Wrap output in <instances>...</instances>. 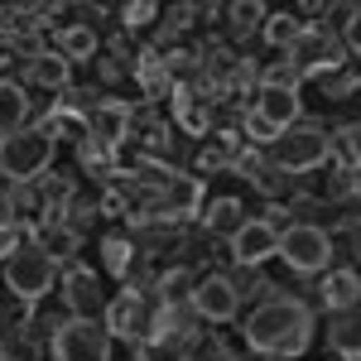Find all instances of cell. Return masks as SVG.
Returning <instances> with one entry per match:
<instances>
[{"instance_id":"cell-16","label":"cell","mask_w":361,"mask_h":361,"mask_svg":"<svg viewBox=\"0 0 361 361\" xmlns=\"http://www.w3.org/2000/svg\"><path fill=\"white\" fill-rule=\"evenodd\" d=\"M29 241L44 250L49 260H68L78 250V241H82V231H73V226H63V222H34L29 226Z\"/></svg>"},{"instance_id":"cell-15","label":"cell","mask_w":361,"mask_h":361,"mask_svg":"<svg viewBox=\"0 0 361 361\" xmlns=\"http://www.w3.org/2000/svg\"><path fill=\"white\" fill-rule=\"evenodd\" d=\"M357 299H361V275L357 265H342L333 275L323 279V304L333 313H357Z\"/></svg>"},{"instance_id":"cell-12","label":"cell","mask_w":361,"mask_h":361,"mask_svg":"<svg viewBox=\"0 0 361 361\" xmlns=\"http://www.w3.org/2000/svg\"><path fill=\"white\" fill-rule=\"evenodd\" d=\"M68 82H73V63L63 54H39V58H29L25 63V78H20V87H39V92H68Z\"/></svg>"},{"instance_id":"cell-22","label":"cell","mask_w":361,"mask_h":361,"mask_svg":"<svg viewBox=\"0 0 361 361\" xmlns=\"http://www.w3.org/2000/svg\"><path fill=\"white\" fill-rule=\"evenodd\" d=\"M328 347H333L337 357H347V361L361 357V323H357V313H337V318H333V328H328Z\"/></svg>"},{"instance_id":"cell-33","label":"cell","mask_w":361,"mask_h":361,"mask_svg":"<svg viewBox=\"0 0 361 361\" xmlns=\"http://www.w3.org/2000/svg\"><path fill=\"white\" fill-rule=\"evenodd\" d=\"M241 126H246V135L255 140V145H260V149H265V145H270V140H275V130H270V126H265V121H260V116L250 111V106H246V116H241Z\"/></svg>"},{"instance_id":"cell-28","label":"cell","mask_w":361,"mask_h":361,"mask_svg":"<svg viewBox=\"0 0 361 361\" xmlns=\"http://www.w3.org/2000/svg\"><path fill=\"white\" fill-rule=\"evenodd\" d=\"M265 169H270V164H265V149H260V145H250V149H236V154H231V173H241V178H250V183H255Z\"/></svg>"},{"instance_id":"cell-20","label":"cell","mask_w":361,"mask_h":361,"mask_svg":"<svg viewBox=\"0 0 361 361\" xmlns=\"http://www.w3.org/2000/svg\"><path fill=\"white\" fill-rule=\"evenodd\" d=\"M328 159H337V169H361V126L357 121L337 126V135H328Z\"/></svg>"},{"instance_id":"cell-2","label":"cell","mask_w":361,"mask_h":361,"mask_svg":"<svg viewBox=\"0 0 361 361\" xmlns=\"http://www.w3.org/2000/svg\"><path fill=\"white\" fill-rule=\"evenodd\" d=\"M265 164H275L284 178H299V173L323 169L328 164V130H323V121H299V126L279 130L265 145Z\"/></svg>"},{"instance_id":"cell-18","label":"cell","mask_w":361,"mask_h":361,"mask_svg":"<svg viewBox=\"0 0 361 361\" xmlns=\"http://www.w3.org/2000/svg\"><path fill=\"white\" fill-rule=\"evenodd\" d=\"M25 121H29V92L10 78H0V140L25 130Z\"/></svg>"},{"instance_id":"cell-36","label":"cell","mask_w":361,"mask_h":361,"mask_svg":"<svg viewBox=\"0 0 361 361\" xmlns=\"http://www.w3.org/2000/svg\"><path fill=\"white\" fill-rule=\"evenodd\" d=\"M20 250V226H0V260H10Z\"/></svg>"},{"instance_id":"cell-34","label":"cell","mask_w":361,"mask_h":361,"mask_svg":"<svg viewBox=\"0 0 361 361\" xmlns=\"http://www.w3.org/2000/svg\"><path fill=\"white\" fill-rule=\"evenodd\" d=\"M333 197H357V169H337L333 173Z\"/></svg>"},{"instance_id":"cell-30","label":"cell","mask_w":361,"mask_h":361,"mask_svg":"<svg viewBox=\"0 0 361 361\" xmlns=\"http://www.w3.org/2000/svg\"><path fill=\"white\" fill-rule=\"evenodd\" d=\"M231 294H236V304H241V299H250V294H265V279L255 275V270H250V265H236V270H231Z\"/></svg>"},{"instance_id":"cell-19","label":"cell","mask_w":361,"mask_h":361,"mask_svg":"<svg viewBox=\"0 0 361 361\" xmlns=\"http://www.w3.org/2000/svg\"><path fill=\"white\" fill-rule=\"evenodd\" d=\"M193 270L188 265H173V270H164L159 275V289H154V299H159V308H188L193 304Z\"/></svg>"},{"instance_id":"cell-31","label":"cell","mask_w":361,"mask_h":361,"mask_svg":"<svg viewBox=\"0 0 361 361\" xmlns=\"http://www.w3.org/2000/svg\"><path fill=\"white\" fill-rule=\"evenodd\" d=\"M159 20V10L149 5V0H130V5H121V25L126 29H145V25H154Z\"/></svg>"},{"instance_id":"cell-8","label":"cell","mask_w":361,"mask_h":361,"mask_svg":"<svg viewBox=\"0 0 361 361\" xmlns=\"http://www.w3.org/2000/svg\"><path fill=\"white\" fill-rule=\"evenodd\" d=\"M54 361H111V337L92 323H68L54 337Z\"/></svg>"},{"instance_id":"cell-27","label":"cell","mask_w":361,"mask_h":361,"mask_svg":"<svg viewBox=\"0 0 361 361\" xmlns=\"http://www.w3.org/2000/svg\"><path fill=\"white\" fill-rule=\"evenodd\" d=\"M39 337H0V361H39Z\"/></svg>"},{"instance_id":"cell-32","label":"cell","mask_w":361,"mask_h":361,"mask_svg":"<svg viewBox=\"0 0 361 361\" xmlns=\"http://www.w3.org/2000/svg\"><path fill=\"white\" fill-rule=\"evenodd\" d=\"M197 178H207V173H222V169H231V149H202L197 154Z\"/></svg>"},{"instance_id":"cell-6","label":"cell","mask_w":361,"mask_h":361,"mask_svg":"<svg viewBox=\"0 0 361 361\" xmlns=\"http://www.w3.org/2000/svg\"><path fill=\"white\" fill-rule=\"evenodd\" d=\"M102 333L106 337H121V342H130V347H140V342H149V304H145V294H140L135 284H126L121 294H116L111 304L102 308Z\"/></svg>"},{"instance_id":"cell-37","label":"cell","mask_w":361,"mask_h":361,"mask_svg":"<svg viewBox=\"0 0 361 361\" xmlns=\"http://www.w3.org/2000/svg\"><path fill=\"white\" fill-rule=\"evenodd\" d=\"M207 361H241V357H231L226 347H212V352H207Z\"/></svg>"},{"instance_id":"cell-29","label":"cell","mask_w":361,"mask_h":361,"mask_svg":"<svg viewBox=\"0 0 361 361\" xmlns=\"http://www.w3.org/2000/svg\"><path fill=\"white\" fill-rule=\"evenodd\" d=\"M299 68L289 63V58H279L275 68H265V73H255V87H299Z\"/></svg>"},{"instance_id":"cell-23","label":"cell","mask_w":361,"mask_h":361,"mask_svg":"<svg viewBox=\"0 0 361 361\" xmlns=\"http://www.w3.org/2000/svg\"><path fill=\"white\" fill-rule=\"evenodd\" d=\"M260 34H265V44L270 49H279V54H289L294 44H299V34H304V20L299 15H265V25H260Z\"/></svg>"},{"instance_id":"cell-38","label":"cell","mask_w":361,"mask_h":361,"mask_svg":"<svg viewBox=\"0 0 361 361\" xmlns=\"http://www.w3.org/2000/svg\"><path fill=\"white\" fill-rule=\"evenodd\" d=\"M0 63H5V44H0Z\"/></svg>"},{"instance_id":"cell-11","label":"cell","mask_w":361,"mask_h":361,"mask_svg":"<svg viewBox=\"0 0 361 361\" xmlns=\"http://www.w3.org/2000/svg\"><path fill=\"white\" fill-rule=\"evenodd\" d=\"M202 318V323H231L241 304H236V294H231V279L226 275H207L193 284V304H188Z\"/></svg>"},{"instance_id":"cell-35","label":"cell","mask_w":361,"mask_h":361,"mask_svg":"<svg viewBox=\"0 0 361 361\" xmlns=\"http://www.w3.org/2000/svg\"><path fill=\"white\" fill-rule=\"evenodd\" d=\"M323 92H328V97H337V102H342V97H352V92H357V73H337V78H328V82H323Z\"/></svg>"},{"instance_id":"cell-9","label":"cell","mask_w":361,"mask_h":361,"mask_svg":"<svg viewBox=\"0 0 361 361\" xmlns=\"http://www.w3.org/2000/svg\"><path fill=\"white\" fill-rule=\"evenodd\" d=\"M275 241H279V226L270 217H246L241 231L231 236V265H250L260 270L270 255H275Z\"/></svg>"},{"instance_id":"cell-24","label":"cell","mask_w":361,"mask_h":361,"mask_svg":"<svg viewBox=\"0 0 361 361\" xmlns=\"http://www.w3.org/2000/svg\"><path fill=\"white\" fill-rule=\"evenodd\" d=\"M265 15H270V10H265L260 0H236V5L226 10V29H231V44H241L250 29H260V25H265Z\"/></svg>"},{"instance_id":"cell-25","label":"cell","mask_w":361,"mask_h":361,"mask_svg":"<svg viewBox=\"0 0 361 361\" xmlns=\"http://www.w3.org/2000/svg\"><path fill=\"white\" fill-rule=\"evenodd\" d=\"M102 260H106L111 275H126L130 260H135V241H130V236H106V241H102Z\"/></svg>"},{"instance_id":"cell-4","label":"cell","mask_w":361,"mask_h":361,"mask_svg":"<svg viewBox=\"0 0 361 361\" xmlns=\"http://www.w3.org/2000/svg\"><path fill=\"white\" fill-rule=\"evenodd\" d=\"M275 255L294 275H323L328 260H333V236L318 222H289V226H279Z\"/></svg>"},{"instance_id":"cell-13","label":"cell","mask_w":361,"mask_h":361,"mask_svg":"<svg viewBox=\"0 0 361 361\" xmlns=\"http://www.w3.org/2000/svg\"><path fill=\"white\" fill-rule=\"evenodd\" d=\"M87 135L102 140L106 149H116L121 140L130 135V106H126V102H102V106H92V111H87Z\"/></svg>"},{"instance_id":"cell-5","label":"cell","mask_w":361,"mask_h":361,"mask_svg":"<svg viewBox=\"0 0 361 361\" xmlns=\"http://www.w3.org/2000/svg\"><path fill=\"white\" fill-rule=\"evenodd\" d=\"M5 289L20 304H39L49 289H58V260H49L39 246H20L5 260Z\"/></svg>"},{"instance_id":"cell-3","label":"cell","mask_w":361,"mask_h":361,"mask_svg":"<svg viewBox=\"0 0 361 361\" xmlns=\"http://www.w3.org/2000/svg\"><path fill=\"white\" fill-rule=\"evenodd\" d=\"M54 154H58V140L44 135L39 126L34 130H15V135L0 140V178L10 188L39 183L44 173H54Z\"/></svg>"},{"instance_id":"cell-7","label":"cell","mask_w":361,"mask_h":361,"mask_svg":"<svg viewBox=\"0 0 361 361\" xmlns=\"http://www.w3.org/2000/svg\"><path fill=\"white\" fill-rule=\"evenodd\" d=\"M58 289H63V304H68V313H73L78 323L102 318V308H106V299H102V279L92 275L87 265H68V270L58 275Z\"/></svg>"},{"instance_id":"cell-1","label":"cell","mask_w":361,"mask_h":361,"mask_svg":"<svg viewBox=\"0 0 361 361\" xmlns=\"http://www.w3.org/2000/svg\"><path fill=\"white\" fill-rule=\"evenodd\" d=\"M241 333H246V347L255 357L294 361L313 347V313H308V304L294 299V294H265V299L255 304V313L241 323Z\"/></svg>"},{"instance_id":"cell-17","label":"cell","mask_w":361,"mask_h":361,"mask_svg":"<svg viewBox=\"0 0 361 361\" xmlns=\"http://www.w3.org/2000/svg\"><path fill=\"white\" fill-rule=\"evenodd\" d=\"M241 222H246L241 197H217V202H207V207H202V231H207V236L231 241V236L241 231Z\"/></svg>"},{"instance_id":"cell-14","label":"cell","mask_w":361,"mask_h":361,"mask_svg":"<svg viewBox=\"0 0 361 361\" xmlns=\"http://www.w3.org/2000/svg\"><path fill=\"white\" fill-rule=\"evenodd\" d=\"M173 116L188 135H207L212 130V97L193 92V87H173Z\"/></svg>"},{"instance_id":"cell-10","label":"cell","mask_w":361,"mask_h":361,"mask_svg":"<svg viewBox=\"0 0 361 361\" xmlns=\"http://www.w3.org/2000/svg\"><path fill=\"white\" fill-rule=\"evenodd\" d=\"M250 111L279 135V130H289V126L304 121V97H299V87H255Z\"/></svg>"},{"instance_id":"cell-26","label":"cell","mask_w":361,"mask_h":361,"mask_svg":"<svg viewBox=\"0 0 361 361\" xmlns=\"http://www.w3.org/2000/svg\"><path fill=\"white\" fill-rule=\"evenodd\" d=\"M135 361H188V347L178 342H164V337H149L135 347Z\"/></svg>"},{"instance_id":"cell-21","label":"cell","mask_w":361,"mask_h":361,"mask_svg":"<svg viewBox=\"0 0 361 361\" xmlns=\"http://www.w3.org/2000/svg\"><path fill=\"white\" fill-rule=\"evenodd\" d=\"M58 54L68 58H78V63H87V58H97V29L92 25H63L58 29Z\"/></svg>"}]
</instances>
